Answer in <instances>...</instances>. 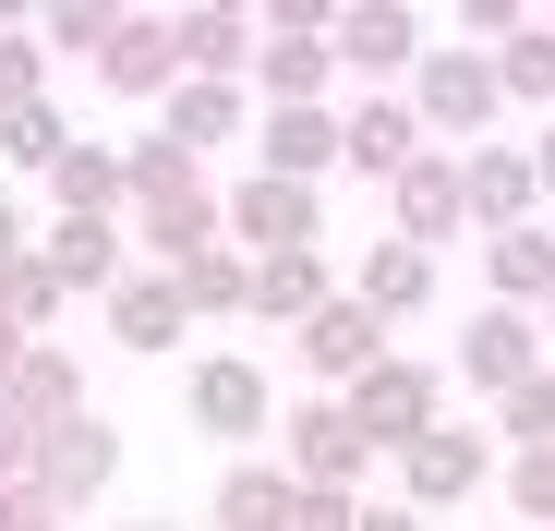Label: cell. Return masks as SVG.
Wrapping results in <instances>:
<instances>
[{
	"label": "cell",
	"mask_w": 555,
	"mask_h": 531,
	"mask_svg": "<svg viewBox=\"0 0 555 531\" xmlns=\"http://www.w3.org/2000/svg\"><path fill=\"white\" fill-rule=\"evenodd\" d=\"M0 399H13L37 435H73V423H85V363H73L61 338H37V350H25V375L0 387Z\"/></svg>",
	"instance_id": "cell-22"
},
{
	"label": "cell",
	"mask_w": 555,
	"mask_h": 531,
	"mask_svg": "<svg viewBox=\"0 0 555 531\" xmlns=\"http://www.w3.org/2000/svg\"><path fill=\"white\" fill-rule=\"evenodd\" d=\"M181 411H194V435H218V448H242V459H254V435L291 423L278 387H266V363H242V350H206V363L181 375Z\"/></svg>",
	"instance_id": "cell-3"
},
{
	"label": "cell",
	"mask_w": 555,
	"mask_h": 531,
	"mask_svg": "<svg viewBox=\"0 0 555 531\" xmlns=\"http://www.w3.org/2000/svg\"><path fill=\"white\" fill-rule=\"evenodd\" d=\"M483 279H495V302H519V314H543V302H555V230L531 218V230H507V242H483Z\"/></svg>",
	"instance_id": "cell-25"
},
{
	"label": "cell",
	"mask_w": 555,
	"mask_h": 531,
	"mask_svg": "<svg viewBox=\"0 0 555 531\" xmlns=\"http://www.w3.org/2000/svg\"><path fill=\"white\" fill-rule=\"evenodd\" d=\"M531 169H543V194H555V121H543V145H531Z\"/></svg>",
	"instance_id": "cell-39"
},
{
	"label": "cell",
	"mask_w": 555,
	"mask_h": 531,
	"mask_svg": "<svg viewBox=\"0 0 555 531\" xmlns=\"http://www.w3.org/2000/svg\"><path fill=\"white\" fill-rule=\"evenodd\" d=\"M495 435H507V459H531V448H555V363L519 387V399H495Z\"/></svg>",
	"instance_id": "cell-33"
},
{
	"label": "cell",
	"mask_w": 555,
	"mask_h": 531,
	"mask_svg": "<svg viewBox=\"0 0 555 531\" xmlns=\"http://www.w3.org/2000/svg\"><path fill=\"white\" fill-rule=\"evenodd\" d=\"M291 363L314 375V399H350L362 375H375V363H387V314H375V302H362V290H338V302H326V314H314V326L291 338Z\"/></svg>",
	"instance_id": "cell-7"
},
{
	"label": "cell",
	"mask_w": 555,
	"mask_h": 531,
	"mask_svg": "<svg viewBox=\"0 0 555 531\" xmlns=\"http://www.w3.org/2000/svg\"><path fill=\"white\" fill-rule=\"evenodd\" d=\"M350 290H362V302H375L387 326H399V314H423V302H435V254L387 230V242H362V279H350Z\"/></svg>",
	"instance_id": "cell-23"
},
{
	"label": "cell",
	"mask_w": 555,
	"mask_h": 531,
	"mask_svg": "<svg viewBox=\"0 0 555 531\" xmlns=\"http://www.w3.org/2000/svg\"><path fill=\"white\" fill-rule=\"evenodd\" d=\"M121 25H133V13H109V0H61V13H37L49 61H85V73H98V61L121 49Z\"/></svg>",
	"instance_id": "cell-26"
},
{
	"label": "cell",
	"mask_w": 555,
	"mask_h": 531,
	"mask_svg": "<svg viewBox=\"0 0 555 531\" xmlns=\"http://www.w3.org/2000/svg\"><path fill=\"white\" fill-rule=\"evenodd\" d=\"M483 483H507V448H495V435H472V423H435L423 435V448L399 459V507H472Z\"/></svg>",
	"instance_id": "cell-6"
},
{
	"label": "cell",
	"mask_w": 555,
	"mask_h": 531,
	"mask_svg": "<svg viewBox=\"0 0 555 531\" xmlns=\"http://www.w3.org/2000/svg\"><path fill=\"white\" fill-rule=\"evenodd\" d=\"M254 85H266V109H326V85H338V13L326 0H266Z\"/></svg>",
	"instance_id": "cell-1"
},
{
	"label": "cell",
	"mask_w": 555,
	"mask_h": 531,
	"mask_svg": "<svg viewBox=\"0 0 555 531\" xmlns=\"http://www.w3.org/2000/svg\"><path fill=\"white\" fill-rule=\"evenodd\" d=\"M37 459H49V435H37L13 399H0V495H13V483H37Z\"/></svg>",
	"instance_id": "cell-35"
},
{
	"label": "cell",
	"mask_w": 555,
	"mask_h": 531,
	"mask_svg": "<svg viewBox=\"0 0 555 531\" xmlns=\"http://www.w3.org/2000/svg\"><path fill=\"white\" fill-rule=\"evenodd\" d=\"M73 145H85V133L61 121V98H49V109H25V121H0V157H13V169H37V182H49Z\"/></svg>",
	"instance_id": "cell-31"
},
{
	"label": "cell",
	"mask_w": 555,
	"mask_h": 531,
	"mask_svg": "<svg viewBox=\"0 0 555 531\" xmlns=\"http://www.w3.org/2000/svg\"><path fill=\"white\" fill-rule=\"evenodd\" d=\"M181 302H194V314H254V254L242 242L194 254V266H181Z\"/></svg>",
	"instance_id": "cell-27"
},
{
	"label": "cell",
	"mask_w": 555,
	"mask_h": 531,
	"mask_svg": "<svg viewBox=\"0 0 555 531\" xmlns=\"http://www.w3.org/2000/svg\"><path fill=\"white\" fill-rule=\"evenodd\" d=\"M543 363H555V338H543V314H519V302H483L472 326H459V387H472V399H519Z\"/></svg>",
	"instance_id": "cell-5"
},
{
	"label": "cell",
	"mask_w": 555,
	"mask_h": 531,
	"mask_svg": "<svg viewBox=\"0 0 555 531\" xmlns=\"http://www.w3.org/2000/svg\"><path fill=\"white\" fill-rule=\"evenodd\" d=\"M37 254H49L61 290H98V302H109V290L133 279V218H49Z\"/></svg>",
	"instance_id": "cell-15"
},
{
	"label": "cell",
	"mask_w": 555,
	"mask_h": 531,
	"mask_svg": "<svg viewBox=\"0 0 555 531\" xmlns=\"http://www.w3.org/2000/svg\"><path fill=\"white\" fill-rule=\"evenodd\" d=\"M338 73H362V98H387L399 73H423V25L399 0H350L338 13Z\"/></svg>",
	"instance_id": "cell-14"
},
{
	"label": "cell",
	"mask_w": 555,
	"mask_h": 531,
	"mask_svg": "<svg viewBox=\"0 0 555 531\" xmlns=\"http://www.w3.org/2000/svg\"><path fill=\"white\" fill-rule=\"evenodd\" d=\"M181 37V85H242L254 49H266V13H242V0H194V13H169Z\"/></svg>",
	"instance_id": "cell-13"
},
{
	"label": "cell",
	"mask_w": 555,
	"mask_h": 531,
	"mask_svg": "<svg viewBox=\"0 0 555 531\" xmlns=\"http://www.w3.org/2000/svg\"><path fill=\"white\" fill-rule=\"evenodd\" d=\"M495 73H507V109H543L555 121V25H519L495 49Z\"/></svg>",
	"instance_id": "cell-28"
},
{
	"label": "cell",
	"mask_w": 555,
	"mask_h": 531,
	"mask_svg": "<svg viewBox=\"0 0 555 531\" xmlns=\"http://www.w3.org/2000/svg\"><path fill=\"white\" fill-rule=\"evenodd\" d=\"M121 531H169V519H121Z\"/></svg>",
	"instance_id": "cell-40"
},
{
	"label": "cell",
	"mask_w": 555,
	"mask_h": 531,
	"mask_svg": "<svg viewBox=\"0 0 555 531\" xmlns=\"http://www.w3.org/2000/svg\"><path fill=\"white\" fill-rule=\"evenodd\" d=\"M13 254H37V242H25V206L0 194V266H13Z\"/></svg>",
	"instance_id": "cell-38"
},
{
	"label": "cell",
	"mask_w": 555,
	"mask_h": 531,
	"mask_svg": "<svg viewBox=\"0 0 555 531\" xmlns=\"http://www.w3.org/2000/svg\"><path fill=\"white\" fill-rule=\"evenodd\" d=\"M181 326H194V302H181L169 266H133V279L109 290V338H121V350H169Z\"/></svg>",
	"instance_id": "cell-21"
},
{
	"label": "cell",
	"mask_w": 555,
	"mask_h": 531,
	"mask_svg": "<svg viewBox=\"0 0 555 531\" xmlns=\"http://www.w3.org/2000/svg\"><path fill=\"white\" fill-rule=\"evenodd\" d=\"M230 242L266 266V254H314L326 242V206L302 194V182H266V169H242L230 182Z\"/></svg>",
	"instance_id": "cell-9"
},
{
	"label": "cell",
	"mask_w": 555,
	"mask_h": 531,
	"mask_svg": "<svg viewBox=\"0 0 555 531\" xmlns=\"http://www.w3.org/2000/svg\"><path fill=\"white\" fill-rule=\"evenodd\" d=\"M121 157H133V206H157V194H206V157H181L169 133H133Z\"/></svg>",
	"instance_id": "cell-30"
},
{
	"label": "cell",
	"mask_w": 555,
	"mask_h": 531,
	"mask_svg": "<svg viewBox=\"0 0 555 531\" xmlns=\"http://www.w3.org/2000/svg\"><path fill=\"white\" fill-rule=\"evenodd\" d=\"M411 109H423V133H435V145H459V157H472V145H483V121L507 109V73H495V49H423V73H411Z\"/></svg>",
	"instance_id": "cell-2"
},
{
	"label": "cell",
	"mask_w": 555,
	"mask_h": 531,
	"mask_svg": "<svg viewBox=\"0 0 555 531\" xmlns=\"http://www.w3.org/2000/svg\"><path fill=\"white\" fill-rule=\"evenodd\" d=\"M543 338H555V302H543Z\"/></svg>",
	"instance_id": "cell-41"
},
{
	"label": "cell",
	"mask_w": 555,
	"mask_h": 531,
	"mask_svg": "<svg viewBox=\"0 0 555 531\" xmlns=\"http://www.w3.org/2000/svg\"><path fill=\"white\" fill-rule=\"evenodd\" d=\"M242 121H254V85H181V98L157 109V133H169L181 157H206V145H230Z\"/></svg>",
	"instance_id": "cell-24"
},
{
	"label": "cell",
	"mask_w": 555,
	"mask_h": 531,
	"mask_svg": "<svg viewBox=\"0 0 555 531\" xmlns=\"http://www.w3.org/2000/svg\"><path fill=\"white\" fill-rule=\"evenodd\" d=\"M206 519H218V531H291V519H302V471L278 459V448H266V459H230L218 495H206Z\"/></svg>",
	"instance_id": "cell-16"
},
{
	"label": "cell",
	"mask_w": 555,
	"mask_h": 531,
	"mask_svg": "<svg viewBox=\"0 0 555 531\" xmlns=\"http://www.w3.org/2000/svg\"><path fill=\"white\" fill-rule=\"evenodd\" d=\"M49 218H133V157L121 145H73L49 169Z\"/></svg>",
	"instance_id": "cell-20"
},
{
	"label": "cell",
	"mask_w": 555,
	"mask_h": 531,
	"mask_svg": "<svg viewBox=\"0 0 555 531\" xmlns=\"http://www.w3.org/2000/svg\"><path fill=\"white\" fill-rule=\"evenodd\" d=\"M531 206H543L531 145H472V230H483V242H507V230H531Z\"/></svg>",
	"instance_id": "cell-17"
},
{
	"label": "cell",
	"mask_w": 555,
	"mask_h": 531,
	"mask_svg": "<svg viewBox=\"0 0 555 531\" xmlns=\"http://www.w3.org/2000/svg\"><path fill=\"white\" fill-rule=\"evenodd\" d=\"M98 85H109V98H157V109H169V98H181V37H169V13H133L121 49L98 61Z\"/></svg>",
	"instance_id": "cell-19"
},
{
	"label": "cell",
	"mask_w": 555,
	"mask_h": 531,
	"mask_svg": "<svg viewBox=\"0 0 555 531\" xmlns=\"http://www.w3.org/2000/svg\"><path fill=\"white\" fill-rule=\"evenodd\" d=\"M507 507H519V531H555V448L507 459Z\"/></svg>",
	"instance_id": "cell-34"
},
{
	"label": "cell",
	"mask_w": 555,
	"mask_h": 531,
	"mask_svg": "<svg viewBox=\"0 0 555 531\" xmlns=\"http://www.w3.org/2000/svg\"><path fill=\"white\" fill-rule=\"evenodd\" d=\"M291 531H362V495H314V483H302V519H291Z\"/></svg>",
	"instance_id": "cell-36"
},
{
	"label": "cell",
	"mask_w": 555,
	"mask_h": 531,
	"mask_svg": "<svg viewBox=\"0 0 555 531\" xmlns=\"http://www.w3.org/2000/svg\"><path fill=\"white\" fill-rule=\"evenodd\" d=\"M350 423H362V435H375V448H387V459H411V448H423V435L447 423V375H435V363H411V350H387V363H375V375H362V387H350Z\"/></svg>",
	"instance_id": "cell-4"
},
{
	"label": "cell",
	"mask_w": 555,
	"mask_h": 531,
	"mask_svg": "<svg viewBox=\"0 0 555 531\" xmlns=\"http://www.w3.org/2000/svg\"><path fill=\"white\" fill-rule=\"evenodd\" d=\"M61 302H73V290H61V279H49V254H13V266H0V314H13V326H25V338H37V326H49V314H61Z\"/></svg>",
	"instance_id": "cell-32"
},
{
	"label": "cell",
	"mask_w": 555,
	"mask_h": 531,
	"mask_svg": "<svg viewBox=\"0 0 555 531\" xmlns=\"http://www.w3.org/2000/svg\"><path fill=\"white\" fill-rule=\"evenodd\" d=\"M338 121H350V182H375V194H399L411 169L435 157V133H423V109H411V98H350Z\"/></svg>",
	"instance_id": "cell-10"
},
{
	"label": "cell",
	"mask_w": 555,
	"mask_h": 531,
	"mask_svg": "<svg viewBox=\"0 0 555 531\" xmlns=\"http://www.w3.org/2000/svg\"><path fill=\"white\" fill-rule=\"evenodd\" d=\"M49 109V37L37 25H0V121Z\"/></svg>",
	"instance_id": "cell-29"
},
{
	"label": "cell",
	"mask_w": 555,
	"mask_h": 531,
	"mask_svg": "<svg viewBox=\"0 0 555 531\" xmlns=\"http://www.w3.org/2000/svg\"><path fill=\"white\" fill-rule=\"evenodd\" d=\"M254 169L314 194L326 169H350V121H338V109H266V121H254Z\"/></svg>",
	"instance_id": "cell-11"
},
{
	"label": "cell",
	"mask_w": 555,
	"mask_h": 531,
	"mask_svg": "<svg viewBox=\"0 0 555 531\" xmlns=\"http://www.w3.org/2000/svg\"><path fill=\"white\" fill-rule=\"evenodd\" d=\"M362 531H423V507H399V495H375V507H362Z\"/></svg>",
	"instance_id": "cell-37"
},
{
	"label": "cell",
	"mask_w": 555,
	"mask_h": 531,
	"mask_svg": "<svg viewBox=\"0 0 555 531\" xmlns=\"http://www.w3.org/2000/svg\"><path fill=\"white\" fill-rule=\"evenodd\" d=\"M278 459H291L314 495H362V459H375V435L350 423V399H291V423H278Z\"/></svg>",
	"instance_id": "cell-8"
},
{
	"label": "cell",
	"mask_w": 555,
	"mask_h": 531,
	"mask_svg": "<svg viewBox=\"0 0 555 531\" xmlns=\"http://www.w3.org/2000/svg\"><path fill=\"white\" fill-rule=\"evenodd\" d=\"M109 471H121V435L98 423V411H85L73 435H49V459H37V483H49V507L73 519V507H98L109 495Z\"/></svg>",
	"instance_id": "cell-18"
},
{
	"label": "cell",
	"mask_w": 555,
	"mask_h": 531,
	"mask_svg": "<svg viewBox=\"0 0 555 531\" xmlns=\"http://www.w3.org/2000/svg\"><path fill=\"white\" fill-rule=\"evenodd\" d=\"M387 230H399V242H423V254H435V242H459V230H472V157L435 145L411 182L387 194Z\"/></svg>",
	"instance_id": "cell-12"
}]
</instances>
